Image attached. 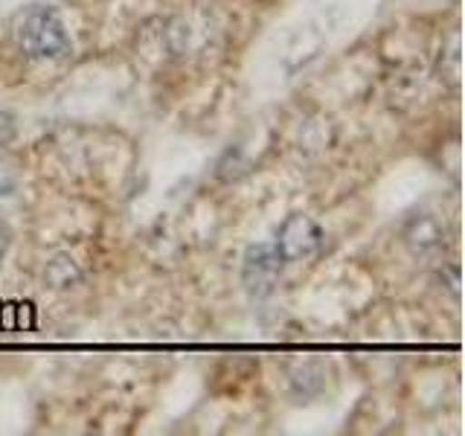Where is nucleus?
<instances>
[{"label":"nucleus","instance_id":"423d86ee","mask_svg":"<svg viewBox=\"0 0 465 436\" xmlns=\"http://www.w3.org/2000/svg\"><path fill=\"white\" fill-rule=\"evenodd\" d=\"M291 387H294V392L300 399H312L317 396L320 390L326 387V372L320 363H300V367L291 370Z\"/></svg>","mask_w":465,"mask_h":436},{"label":"nucleus","instance_id":"6e6552de","mask_svg":"<svg viewBox=\"0 0 465 436\" xmlns=\"http://www.w3.org/2000/svg\"><path fill=\"white\" fill-rule=\"evenodd\" d=\"M15 131H18L15 116L9 111H0V145H9L15 140Z\"/></svg>","mask_w":465,"mask_h":436},{"label":"nucleus","instance_id":"1a4fd4ad","mask_svg":"<svg viewBox=\"0 0 465 436\" xmlns=\"http://www.w3.org/2000/svg\"><path fill=\"white\" fill-rule=\"evenodd\" d=\"M9 244H12V233L6 224H0V262H4V256L9 253Z\"/></svg>","mask_w":465,"mask_h":436},{"label":"nucleus","instance_id":"39448f33","mask_svg":"<svg viewBox=\"0 0 465 436\" xmlns=\"http://www.w3.org/2000/svg\"><path fill=\"white\" fill-rule=\"evenodd\" d=\"M82 268L79 262L67 256V253H58L47 262V268H44V282L55 291H67V288H76L82 282Z\"/></svg>","mask_w":465,"mask_h":436},{"label":"nucleus","instance_id":"f03ea898","mask_svg":"<svg viewBox=\"0 0 465 436\" xmlns=\"http://www.w3.org/2000/svg\"><path fill=\"white\" fill-rule=\"evenodd\" d=\"M285 268V259L273 244H251L242 259V285L253 300L271 297Z\"/></svg>","mask_w":465,"mask_h":436},{"label":"nucleus","instance_id":"0eeeda50","mask_svg":"<svg viewBox=\"0 0 465 436\" xmlns=\"http://www.w3.org/2000/svg\"><path fill=\"white\" fill-rule=\"evenodd\" d=\"M244 172H247V160H244L242 149L236 145V149H227L224 157L218 160L215 178H218V181H224V183H232V181H239Z\"/></svg>","mask_w":465,"mask_h":436},{"label":"nucleus","instance_id":"f257e3e1","mask_svg":"<svg viewBox=\"0 0 465 436\" xmlns=\"http://www.w3.org/2000/svg\"><path fill=\"white\" fill-rule=\"evenodd\" d=\"M12 38L18 50L33 58V62H58V58L70 55L73 44L67 35V26L53 6H26L12 24Z\"/></svg>","mask_w":465,"mask_h":436},{"label":"nucleus","instance_id":"7ed1b4c3","mask_svg":"<svg viewBox=\"0 0 465 436\" xmlns=\"http://www.w3.org/2000/svg\"><path fill=\"white\" fill-rule=\"evenodd\" d=\"M320 244H323V230H320L314 218L302 213L288 215L280 224V230H276V242H273V247L280 251L285 262L309 259L320 251Z\"/></svg>","mask_w":465,"mask_h":436},{"label":"nucleus","instance_id":"20e7f679","mask_svg":"<svg viewBox=\"0 0 465 436\" xmlns=\"http://www.w3.org/2000/svg\"><path fill=\"white\" fill-rule=\"evenodd\" d=\"M401 242L413 256H430L440 253L445 247V227L436 215L430 213H419L411 215L401 227Z\"/></svg>","mask_w":465,"mask_h":436}]
</instances>
